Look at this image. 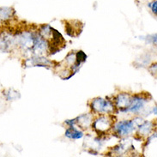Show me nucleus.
<instances>
[{"label":"nucleus","instance_id":"9d476101","mask_svg":"<svg viewBox=\"0 0 157 157\" xmlns=\"http://www.w3.org/2000/svg\"><path fill=\"white\" fill-rule=\"evenodd\" d=\"M3 95L8 101H14L21 98V94L19 93V91L15 90L14 89H8L4 90L3 92Z\"/></svg>","mask_w":157,"mask_h":157},{"label":"nucleus","instance_id":"1a4fd4ad","mask_svg":"<svg viewBox=\"0 0 157 157\" xmlns=\"http://www.w3.org/2000/svg\"><path fill=\"white\" fill-rule=\"evenodd\" d=\"M75 119H76V124H77L81 128L87 129L92 124V114L86 113V114L81 115Z\"/></svg>","mask_w":157,"mask_h":157},{"label":"nucleus","instance_id":"423d86ee","mask_svg":"<svg viewBox=\"0 0 157 157\" xmlns=\"http://www.w3.org/2000/svg\"><path fill=\"white\" fill-rule=\"evenodd\" d=\"M15 10L9 6H1L0 7V21L5 22L11 20L15 16Z\"/></svg>","mask_w":157,"mask_h":157},{"label":"nucleus","instance_id":"20e7f679","mask_svg":"<svg viewBox=\"0 0 157 157\" xmlns=\"http://www.w3.org/2000/svg\"><path fill=\"white\" fill-rule=\"evenodd\" d=\"M132 96H131L129 94H119L116 98V106L121 112H127L128 108L132 103Z\"/></svg>","mask_w":157,"mask_h":157},{"label":"nucleus","instance_id":"f257e3e1","mask_svg":"<svg viewBox=\"0 0 157 157\" xmlns=\"http://www.w3.org/2000/svg\"><path fill=\"white\" fill-rule=\"evenodd\" d=\"M142 119H133V120H124L120 121L115 125V131L119 136H127L132 133L136 126L140 125V120Z\"/></svg>","mask_w":157,"mask_h":157},{"label":"nucleus","instance_id":"9b49d317","mask_svg":"<svg viewBox=\"0 0 157 157\" xmlns=\"http://www.w3.org/2000/svg\"><path fill=\"white\" fill-rule=\"evenodd\" d=\"M65 136H67L68 138H70V139H80V138H82L83 136V133H82V132L78 131L73 125H71V126H70L69 129L66 130Z\"/></svg>","mask_w":157,"mask_h":157},{"label":"nucleus","instance_id":"ddd939ff","mask_svg":"<svg viewBox=\"0 0 157 157\" xmlns=\"http://www.w3.org/2000/svg\"><path fill=\"white\" fill-rule=\"evenodd\" d=\"M52 34V28L49 25H43L40 29V35L44 39H48Z\"/></svg>","mask_w":157,"mask_h":157},{"label":"nucleus","instance_id":"6e6552de","mask_svg":"<svg viewBox=\"0 0 157 157\" xmlns=\"http://www.w3.org/2000/svg\"><path fill=\"white\" fill-rule=\"evenodd\" d=\"M144 100L139 96H132V103L128 108L127 112H132V113H136L144 107Z\"/></svg>","mask_w":157,"mask_h":157},{"label":"nucleus","instance_id":"f03ea898","mask_svg":"<svg viewBox=\"0 0 157 157\" xmlns=\"http://www.w3.org/2000/svg\"><path fill=\"white\" fill-rule=\"evenodd\" d=\"M91 108L94 113H111L114 110L113 105L109 101H106V100H104L102 98L94 99L92 101V104H91Z\"/></svg>","mask_w":157,"mask_h":157},{"label":"nucleus","instance_id":"f8f14e48","mask_svg":"<svg viewBox=\"0 0 157 157\" xmlns=\"http://www.w3.org/2000/svg\"><path fill=\"white\" fill-rule=\"evenodd\" d=\"M152 128H153V124L151 122H148V121L143 122V124L139 125V133L142 136H148L151 132Z\"/></svg>","mask_w":157,"mask_h":157},{"label":"nucleus","instance_id":"7ed1b4c3","mask_svg":"<svg viewBox=\"0 0 157 157\" xmlns=\"http://www.w3.org/2000/svg\"><path fill=\"white\" fill-rule=\"evenodd\" d=\"M111 125H112V122L110 119L105 116L99 118L93 123L94 129L98 133H105L110 129Z\"/></svg>","mask_w":157,"mask_h":157},{"label":"nucleus","instance_id":"0eeeda50","mask_svg":"<svg viewBox=\"0 0 157 157\" xmlns=\"http://www.w3.org/2000/svg\"><path fill=\"white\" fill-rule=\"evenodd\" d=\"M82 25L79 21H77V24L74 23V21L69 23H66V27H65V31L68 34V35L71 36V37H77L81 34L82 30V27L79 28V26Z\"/></svg>","mask_w":157,"mask_h":157},{"label":"nucleus","instance_id":"4468645a","mask_svg":"<svg viewBox=\"0 0 157 157\" xmlns=\"http://www.w3.org/2000/svg\"><path fill=\"white\" fill-rule=\"evenodd\" d=\"M149 7L151 9V10H152V12L156 16V13H157V0H154L152 3H150L149 4Z\"/></svg>","mask_w":157,"mask_h":157},{"label":"nucleus","instance_id":"39448f33","mask_svg":"<svg viewBox=\"0 0 157 157\" xmlns=\"http://www.w3.org/2000/svg\"><path fill=\"white\" fill-rule=\"evenodd\" d=\"M15 45L14 36L10 35L8 33H3L0 34V52H8L11 47Z\"/></svg>","mask_w":157,"mask_h":157}]
</instances>
